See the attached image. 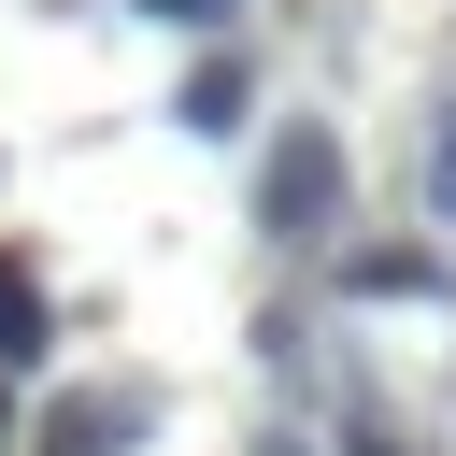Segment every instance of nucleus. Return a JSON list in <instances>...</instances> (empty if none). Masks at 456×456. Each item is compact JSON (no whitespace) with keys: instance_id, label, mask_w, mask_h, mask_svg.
<instances>
[{"instance_id":"nucleus-1","label":"nucleus","mask_w":456,"mask_h":456,"mask_svg":"<svg viewBox=\"0 0 456 456\" xmlns=\"http://www.w3.org/2000/svg\"><path fill=\"white\" fill-rule=\"evenodd\" d=\"M256 228L271 242H328L342 228V128L328 114H285L271 157H256Z\"/></svg>"},{"instance_id":"nucleus-2","label":"nucleus","mask_w":456,"mask_h":456,"mask_svg":"<svg viewBox=\"0 0 456 456\" xmlns=\"http://www.w3.org/2000/svg\"><path fill=\"white\" fill-rule=\"evenodd\" d=\"M43 356H57V299L28 256H0V370H43Z\"/></svg>"},{"instance_id":"nucleus-3","label":"nucleus","mask_w":456,"mask_h":456,"mask_svg":"<svg viewBox=\"0 0 456 456\" xmlns=\"http://www.w3.org/2000/svg\"><path fill=\"white\" fill-rule=\"evenodd\" d=\"M171 114H185V128H200V142H228V128H242V114H256V71H242V57H200V71H185V100H171Z\"/></svg>"},{"instance_id":"nucleus-4","label":"nucleus","mask_w":456,"mask_h":456,"mask_svg":"<svg viewBox=\"0 0 456 456\" xmlns=\"http://www.w3.org/2000/svg\"><path fill=\"white\" fill-rule=\"evenodd\" d=\"M342 285H356V299H428V285H442V271H428V256H413V242H385V256H356V271H342Z\"/></svg>"},{"instance_id":"nucleus-5","label":"nucleus","mask_w":456,"mask_h":456,"mask_svg":"<svg viewBox=\"0 0 456 456\" xmlns=\"http://www.w3.org/2000/svg\"><path fill=\"white\" fill-rule=\"evenodd\" d=\"M428 214L456 228V100H442V128H428Z\"/></svg>"},{"instance_id":"nucleus-6","label":"nucleus","mask_w":456,"mask_h":456,"mask_svg":"<svg viewBox=\"0 0 456 456\" xmlns=\"http://www.w3.org/2000/svg\"><path fill=\"white\" fill-rule=\"evenodd\" d=\"M142 14H157V28H214L228 0H142Z\"/></svg>"},{"instance_id":"nucleus-7","label":"nucleus","mask_w":456,"mask_h":456,"mask_svg":"<svg viewBox=\"0 0 456 456\" xmlns=\"http://www.w3.org/2000/svg\"><path fill=\"white\" fill-rule=\"evenodd\" d=\"M342 456H399V442H385V428H356V442H342Z\"/></svg>"},{"instance_id":"nucleus-8","label":"nucleus","mask_w":456,"mask_h":456,"mask_svg":"<svg viewBox=\"0 0 456 456\" xmlns=\"http://www.w3.org/2000/svg\"><path fill=\"white\" fill-rule=\"evenodd\" d=\"M0 442H14V370H0Z\"/></svg>"}]
</instances>
